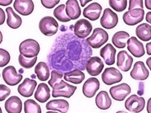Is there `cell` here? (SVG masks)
<instances>
[{
	"label": "cell",
	"instance_id": "1",
	"mask_svg": "<svg viewBox=\"0 0 151 113\" xmlns=\"http://www.w3.org/2000/svg\"><path fill=\"white\" fill-rule=\"evenodd\" d=\"M40 47L36 40L35 39H26L21 43L19 46V51L22 55L26 57H34L37 56L40 53Z\"/></svg>",
	"mask_w": 151,
	"mask_h": 113
},
{
	"label": "cell",
	"instance_id": "2",
	"mask_svg": "<svg viewBox=\"0 0 151 113\" xmlns=\"http://www.w3.org/2000/svg\"><path fill=\"white\" fill-rule=\"evenodd\" d=\"M109 40V34L102 28H95L91 37L87 38L86 41L93 49H99Z\"/></svg>",
	"mask_w": 151,
	"mask_h": 113
},
{
	"label": "cell",
	"instance_id": "3",
	"mask_svg": "<svg viewBox=\"0 0 151 113\" xmlns=\"http://www.w3.org/2000/svg\"><path fill=\"white\" fill-rule=\"evenodd\" d=\"M76 89L77 88L76 86L66 83L63 80H61L58 83L54 84V86L53 87L52 96L53 98H58V97L71 98Z\"/></svg>",
	"mask_w": 151,
	"mask_h": 113
},
{
	"label": "cell",
	"instance_id": "4",
	"mask_svg": "<svg viewBox=\"0 0 151 113\" xmlns=\"http://www.w3.org/2000/svg\"><path fill=\"white\" fill-rule=\"evenodd\" d=\"M39 29L43 34L46 36H52L56 34L58 30V23L53 17L45 16L39 23Z\"/></svg>",
	"mask_w": 151,
	"mask_h": 113
},
{
	"label": "cell",
	"instance_id": "5",
	"mask_svg": "<svg viewBox=\"0 0 151 113\" xmlns=\"http://www.w3.org/2000/svg\"><path fill=\"white\" fill-rule=\"evenodd\" d=\"M144 15H145V11L143 9L136 8L126 11L123 14L122 19L125 24H127V26H135L143 21Z\"/></svg>",
	"mask_w": 151,
	"mask_h": 113
},
{
	"label": "cell",
	"instance_id": "6",
	"mask_svg": "<svg viewBox=\"0 0 151 113\" xmlns=\"http://www.w3.org/2000/svg\"><path fill=\"white\" fill-rule=\"evenodd\" d=\"M2 75H3L4 82L8 84L10 86H15L22 79V74H18L15 67L12 66H9L4 68Z\"/></svg>",
	"mask_w": 151,
	"mask_h": 113
},
{
	"label": "cell",
	"instance_id": "7",
	"mask_svg": "<svg viewBox=\"0 0 151 113\" xmlns=\"http://www.w3.org/2000/svg\"><path fill=\"white\" fill-rule=\"evenodd\" d=\"M102 80L107 85H111L115 83H119L122 79V75L119 70L114 67H109L103 72Z\"/></svg>",
	"mask_w": 151,
	"mask_h": 113
},
{
	"label": "cell",
	"instance_id": "8",
	"mask_svg": "<svg viewBox=\"0 0 151 113\" xmlns=\"http://www.w3.org/2000/svg\"><path fill=\"white\" fill-rule=\"evenodd\" d=\"M145 99L142 97L138 95H132L130 96L125 102L126 109L132 112H140L145 107Z\"/></svg>",
	"mask_w": 151,
	"mask_h": 113
},
{
	"label": "cell",
	"instance_id": "9",
	"mask_svg": "<svg viewBox=\"0 0 151 113\" xmlns=\"http://www.w3.org/2000/svg\"><path fill=\"white\" fill-rule=\"evenodd\" d=\"M92 25L86 19H81L74 25V34L76 36L84 39L89 36L92 31Z\"/></svg>",
	"mask_w": 151,
	"mask_h": 113
},
{
	"label": "cell",
	"instance_id": "10",
	"mask_svg": "<svg viewBox=\"0 0 151 113\" xmlns=\"http://www.w3.org/2000/svg\"><path fill=\"white\" fill-rule=\"evenodd\" d=\"M111 97L116 101H123L131 93V87L127 84H120L109 89Z\"/></svg>",
	"mask_w": 151,
	"mask_h": 113
},
{
	"label": "cell",
	"instance_id": "11",
	"mask_svg": "<svg viewBox=\"0 0 151 113\" xmlns=\"http://www.w3.org/2000/svg\"><path fill=\"white\" fill-rule=\"evenodd\" d=\"M118 22L117 15L109 8H106L104 11L102 17L100 19V25L104 28L110 30L116 26Z\"/></svg>",
	"mask_w": 151,
	"mask_h": 113
},
{
	"label": "cell",
	"instance_id": "12",
	"mask_svg": "<svg viewBox=\"0 0 151 113\" xmlns=\"http://www.w3.org/2000/svg\"><path fill=\"white\" fill-rule=\"evenodd\" d=\"M104 64L98 56H92L86 64V71L91 76H97L104 69Z\"/></svg>",
	"mask_w": 151,
	"mask_h": 113
},
{
	"label": "cell",
	"instance_id": "13",
	"mask_svg": "<svg viewBox=\"0 0 151 113\" xmlns=\"http://www.w3.org/2000/svg\"><path fill=\"white\" fill-rule=\"evenodd\" d=\"M127 49L132 55L136 57H141L145 55V49L143 44L140 42L136 37H131L127 42Z\"/></svg>",
	"mask_w": 151,
	"mask_h": 113
},
{
	"label": "cell",
	"instance_id": "14",
	"mask_svg": "<svg viewBox=\"0 0 151 113\" xmlns=\"http://www.w3.org/2000/svg\"><path fill=\"white\" fill-rule=\"evenodd\" d=\"M99 89V81L95 77H91L84 83L82 92L86 98L94 97Z\"/></svg>",
	"mask_w": 151,
	"mask_h": 113
},
{
	"label": "cell",
	"instance_id": "15",
	"mask_svg": "<svg viewBox=\"0 0 151 113\" xmlns=\"http://www.w3.org/2000/svg\"><path fill=\"white\" fill-rule=\"evenodd\" d=\"M36 85H37V82L35 80L26 78L24 79L23 83L21 84L18 86L17 91L22 96L28 98V97L32 96L34 90L36 88Z\"/></svg>",
	"mask_w": 151,
	"mask_h": 113
},
{
	"label": "cell",
	"instance_id": "16",
	"mask_svg": "<svg viewBox=\"0 0 151 113\" xmlns=\"http://www.w3.org/2000/svg\"><path fill=\"white\" fill-rule=\"evenodd\" d=\"M133 63V58L127 51H121L117 54V66L122 72H128Z\"/></svg>",
	"mask_w": 151,
	"mask_h": 113
},
{
	"label": "cell",
	"instance_id": "17",
	"mask_svg": "<svg viewBox=\"0 0 151 113\" xmlns=\"http://www.w3.org/2000/svg\"><path fill=\"white\" fill-rule=\"evenodd\" d=\"M14 8L18 13L23 16H28L34 11V4L31 0H16Z\"/></svg>",
	"mask_w": 151,
	"mask_h": 113
},
{
	"label": "cell",
	"instance_id": "18",
	"mask_svg": "<svg viewBox=\"0 0 151 113\" xmlns=\"http://www.w3.org/2000/svg\"><path fill=\"white\" fill-rule=\"evenodd\" d=\"M150 72L142 62H137L131 72V76L136 80H145L149 77Z\"/></svg>",
	"mask_w": 151,
	"mask_h": 113
},
{
	"label": "cell",
	"instance_id": "19",
	"mask_svg": "<svg viewBox=\"0 0 151 113\" xmlns=\"http://www.w3.org/2000/svg\"><path fill=\"white\" fill-rule=\"evenodd\" d=\"M46 109L52 112L67 113L69 110V103L63 99L51 100L46 104Z\"/></svg>",
	"mask_w": 151,
	"mask_h": 113
},
{
	"label": "cell",
	"instance_id": "20",
	"mask_svg": "<svg viewBox=\"0 0 151 113\" xmlns=\"http://www.w3.org/2000/svg\"><path fill=\"white\" fill-rule=\"evenodd\" d=\"M102 12V7L98 3H93L84 9L83 16L91 21H96Z\"/></svg>",
	"mask_w": 151,
	"mask_h": 113
},
{
	"label": "cell",
	"instance_id": "21",
	"mask_svg": "<svg viewBox=\"0 0 151 113\" xmlns=\"http://www.w3.org/2000/svg\"><path fill=\"white\" fill-rule=\"evenodd\" d=\"M100 56L103 57L105 64H114L115 63V56H116V49L111 44H107L100 50Z\"/></svg>",
	"mask_w": 151,
	"mask_h": 113
},
{
	"label": "cell",
	"instance_id": "22",
	"mask_svg": "<svg viewBox=\"0 0 151 113\" xmlns=\"http://www.w3.org/2000/svg\"><path fill=\"white\" fill-rule=\"evenodd\" d=\"M66 13L71 20H76L81 14L79 3L77 0H68L66 3Z\"/></svg>",
	"mask_w": 151,
	"mask_h": 113
},
{
	"label": "cell",
	"instance_id": "23",
	"mask_svg": "<svg viewBox=\"0 0 151 113\" xmlns=\"http://www.w3.org/2000/svg\"><path fill=\"white\" fill-rule=\"evenodd\" d=\"M4 107L7 112L20 113L22 112V102L18 97L12 96L6 101Z\"/></svg>",
	"mask_w": 151,
	"mask_h": 113
},
{
	"label": "cell",
	"instance_id": "24",
	"mask_svg": "<svg viewBox=\"0 0 151 113\" xmlns=\"http://www.w3.org/2000/svg\"><path fill=\"white\" fill-rule=\"evenodd\" d=\"M35 98L39 102H46L50 98V89L48 84L41 83L38 85L36 91L35 93Z\"/></svg>",
	"mask_w": 151,
	"mask_h": 113
},
{
	"label": "cell",
	"instance_id": "25",
	"mask_svg": "<svg viewBox=\"0 0 151 113\" xmlns=\"http://www.w3.org/2000/svg\"><path fill=\"white\" fill-rule=\"evenodd\" d=\"M95 104L99 109H109L112 105V100L109 96L108 92H106V91L99 92L95 98Z\"/></svg>",
	"mask_w": 151,
	"mask_h": 113
},
{
	"label": "cell",
	"instance_id": "26",
	"mask_svg": "<svg viewBox=\"0 0 151 113\" xmlns=\"http://www.w3.org/2000/svg\"><path fill=\"white\" fill-rule=\"evenodd\" d=\"M130 35L126 31H118L115 33L112 39L113 45L117 49H124L127 46V42L128 40Z\"/></svg>",
	"mask_w": 151,
	"mask_h": 113
},
{
	"label": "cell",
	"instance_id": "27",
	"mask_svg": "<svg viewBox=\"0 0 151 113\" xmlns=\"http://www.w3.org/2000/svg\"><path fill=\"white\" fill-rule=\"evenodd\" d=\"M136 34L142 41H149L151 39V26L150 24L143 23L136 27Z\"/></svg>",
	"mask_w": 151,
	"mask_h": 113
},
{
	"label": "cell",
	"instance_id": "28",
	"mask_svg": "<svg viewBox=\"0 0 151 113\" xmlns=\"http://www.w3.org/2000/svg\"><path fill=\"white\" fill-rule=\"evenodd\" d=\"M7 14H8V20L7 24L8 26L12 29H17L22 26V20L15 13V11L12 10V8H8L6 9Z\"/></svg>",
	"mask_w": 151,
	"mask_h": 113
},
{
	"label": "cell",
	"instance_id": "29",
	"mask_svg": "<svg viewBox=\"0 0 151 113\" xmlns=\"http://www.w3.org/2000/svg\"><path fill=\"white\" fill-rule=\"evenodd\" d=\"M63 77L66 81L76 84H79L82 83V81L85 79V74L81 70H73L72 72L66 73L63 75Z\"/></svg>",
	"mask_w": 151,
	"mask_h": 113
},
{
	"label": "cell",
	"instance_id": "30",
	"mask_svg": "<svg viewBox=\"0 0 151 113\" xmlns=\"http://www.w3.org/2000/svg\"><path fill=\"white\" fill-rule=\"evenodd\" d=\"M35 73L37 75L38 79L41 81H46L49 78L50 72L48 65L45 62H40L36 65L35 69Z\"/></svg>",
	"mask_w": 151,
	"mask_h": 113
},
{
	"label": "cell",
	"instance_id": "31",
	"mask_svg": "<svg viewBox=\"0 0 151 113\" xmlns=\"http://www.w3.org/2000/svg\"><path fill=\"white\" fill-rule=\"evenodd\" d=\"M65 8H66V5L61 4L58 7H57L53 11V16L62 22H68L71 21V19L68 17V16L66 13Z\"/></svg>",
	"mask_w": 151,
	"mask_h": 113
},
{
	"label": "cell",
	"instance_id": "32",
	"mask_svg": "<svg viewBox=\"0 0 151 113\" xmlns=\"http://www.w3.org/2000/svg\"><path fill=\"white\" fill-rule=\"evenodd\" d=\"M24 112L26 113H41V107L32 99H28L24 102Z\"/></svg>",
	"mask_w": 151,
	"mask_h": 113
},
{
	"label": "cell",
	"instance_id": "33",
	"mask_svg": "<svg viewBox=\"0 0 151 113\" xmlns=\"http://www.w3.org/2000/svg\"><path fill=\"white\" fill-rule=\"evenodd\" d=\"M36 61H37V56L26 57V56H24L22 54H20L18 56L19 64L21 65V67H22L25 69H30L32 67H34Z\"/></svg>",
	"mask_w": 151,
	"mask_h": 113
},
{
	"label": "cell",
	"instance_id": "34",
	"mask_svg": "<svg viewBox=\"0 0 151 113\" xmlns=\"http://www.w3.org/2000/svg\"><path fill=\"white\" fill-rule=\"evenodd\" d=\"M109 3L110 7L117 11H124L127 5V0H109Z\"/></svg>",
	"mask_w": 151,
	"mask_h": 113
},
{
	"label": "cell",
	"instance_id": "35",
	"mask_svg": "<svg viewBox=\"0 0 151 113\" xmlns=\"http://www.w3.org/2000/svg\"><path fill=\"white\" fill-rule=\"evenodd\" d=\"M50 75H51V76H50L51 78L49 79V86L53 89V87L54 86V84H56L57 83H58L59 81L62 80L63 75V73L58 72V71H55V70L52 71L51 73H50Z\"/></svg>",
	"mask_w": 151,
	"mask_h": 113
},
{
	"label": "cell",
	"instance_id": "36",
	"mask_svg": "<svg viewBox=\"0 0 151 113\" xmlns=\"http://www.w3.org/2000/svg\"><path fill=\"white\" fill-rule=\"evenodd\" d=\"M10 59L11 56L8 51L4 49H0V67H4V66L9 63Z\"/></svg>",
	"mask_w": 151,
	"mask_h": 113
},
{
	"label": "cell",
	"instance_id": "37",
	"mask_svg": "<svg viewBox=\"0 0 151 113\" xmlns=\"http://www.w3.org/2000/svg\"><path fill=\"white\" fill-rule=\"evenodd\" d=\"M11 94V90L4 84H0V101L3 102Z\"/></svg>",
	"mask_w": 151,
	"mask_h": 113
},
{
	"label": "cell",
	"instance_id": "38",
	"mask_svg": "<svg viewBox=\"0 0 151 113\" xmlns=\"http://www.w3.org/2000/svg\"><path fill=\"white\" fill-rule=\"evenodd\" d=\"M140 8L143 9V1L142 0H130L129 1V11L132 9Z\"/></svg>",
	"mask_w": 151,
	"mask_h": 113
},
{
	"label": "cell",
	"instance_id": "39",
	"mask_svg": "<svg viewBox=\"0 0 151 113\" xmlns=\"http://www.w3.org/2000/svg\"><path fill=\"white\" fill-rule=\"evenodd\" d=\"M41 4L46 8H53L59 4V0H42Z\"/></svg>",
	"mask_w": 151,
	"mask_h": 113
},
{
	"label": "cell",
	"instance_id": "40",
	"mask_svg": "<svg viewBox=\"0 0 151 113\" xmlns=\"http://www.w3.org/2000/svg\"><path fill=\"white\" fill-rule=\"evenodd\" d=\"M5 20V13L3 9H0V25H3Z\"/></svg>",
	"mask_w": 151,
	"mask_h": 113
},
{
	"label": "cell",
	"instance_id": "41",
	"mask_svg": "<svg viewBox=\"0 0 151 113\" xmlns=\"http://www.w3.org/2000/svg\"><path fill=\"white\" fill-rule=\"evenodd\" d=\"M12 4V0H8V1H5V0H1L0 1V5L2 6H7L8 4Z\"/></svg>",
	"mask_w": 151,
	"mask_h": 113
},
{
	"label": "cell",
	"instance_id": "42",
	"mask_svg": "<svg viewBox=\"0 0 151 113\" xmlns=\"http://www.w3.org/2000/svg\"><path fill=\"white\" fill-rule=\"evenodd\" d=\"M146 49H147V53L149 55H151V43H148L146 44Z\"/></svg>",
	"mask_w": 151,
	"mask_h": 113
},
{
	"label": "cell",
	"instance_id": "43",
	"mask_svg": "<svg viewBox=\"0 0 151 113\" xmlns=\"http://www.w3.org/2000/svg\"><path fill=\"white\" fill-rule=\"evenodd\" d=\"M150 16H151V12H150V11H149V12L147 13V15H146V21H147L149 24L151 22Z\"/></svg>",
	"mask_w": 151,
	"mask_h": 113
},
{
	"label": "cell",
	"instance_id": "44",
	"mask_svg": "<svg viewBox=\"0 0 151 113\" xmlns=\"http://www.w3.org/2000/svg\"><path fill=\"white\" fill-rule=\"evenodd\" d=\"M150 0H146L145 1V6H146V8L149 9V10H150L151 9V7H150Z\"/></svg>",
	"mask_w": 151,
	"mask_h": 113
},
{
	"label": "cell",
	"instance_id": "45",
	"mask_svg": "<svg viewBox=\"0 0 151 113\" xmlns=\"http://www.w3.org/2000/svg\"><path fill=\"white\" fill-rule=\"evenodd\" d=\"M150 102H151V99L150 98L149 99V101H148V107H147V112L149 113L151 112V108H150Z\"/></svg>",
	"mask_w": 151,
	"mask_h": 113
},
{
	"label": "cell",
	"instance_id": "46",
	"mask_svg": "<svg viewBox=\"0 0 151 113\" xmlns=\"http://www.w3.org/2000/svg\"><path fill=\"white\" fill-rule=\"evenodd\" d=\"M90 1H91V0H86V1H82V0H81V5L82 7H84V6L86 4H88Z\"/></svg>",
	"mask_w": 151,
	"mask_h": 113
},
{
	"label": "cell",
	"instance_id": "47",
	"mask_svg": "<svg viewBox=\"0 0 151 113\" xmlns=\"http://www.w3.org/2000/svg\"><path fill=\"white\" fill-rule=\"evenodd\" d=\"M150 62H151V58L150 57H149V58L147 59V65H148V67H149V69H150L151 68Z\"/></svg>",
	"mask_w": 151,
	"mask_h": 113
},
{
	"label": "cell",
	"instance_id": "48",
	"mask_svg": "<svg viewBox=\"0 0 151 113\" xmlns=\"http://www.w3.org/2000/svg\"><path fill=\"white\" fill-rule=\"evenodd\" d=\"M19 72H20V73L22 74V72H23V70H22V69H21V70L19 71Z\"/></svg>",
	"mask_w": 151,
	"mask_h": 113
}]
</instances>
